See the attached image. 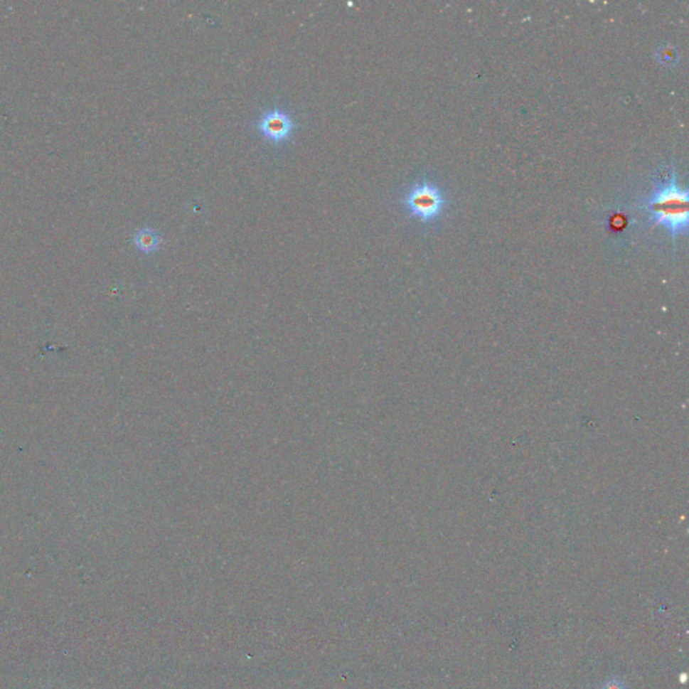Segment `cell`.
Listing matches in <instances>:
<instances>
[{"mask_svg": "<svg viewBox=\"0 0 689 689\" xmlns=\"http://www.w3.org/2000/svg\"><path fill=\"white\" fill-rule=\"evenodd\" d=\"M654 226H664L673 236H680L688 225V190L681 188L675 173L663 182L645 202Z\"/></svg>", "mask_w": 689, "mask_h": 689, "instance_id": "obj_1", "label": "cell"}, {"mask_svg": "<svg viewBox=\"0 0 689 689\" xmlns=\"http://www.w3.org/2000/svg\"><path fill=\"white\" fill-rule=\"evenodd\" d=\"M408 212L423 223L438 218L444 206V197L439 188L429 182L415 185L404 198Z\"/></svg>", "mask_w": 689, "mask_h": 689, "instance_id": "obj_2", "label": "cell"}, {"mask_svg": "<svg viewBox=\"0 0 689 689\" xmlns=\"http://www.w3.org/2000/svg\"><path fill=\"white\" fill-rule=\"evenodd\" d=\"M257 128L264 138L274 143H280L291 137L295 128V123L289 113L282 110H271L264 113L259 119Z\"/></svg>", "mask_w": 689, "mask_h": 689, "instance_id": "obj_3", "label": "cell"}, {"mask_svg": "<svg viewBox=\"0 0 689 689\" xmlns=\"http://www.w3.org/2000/svg\"><path fill=\"white\" fill-rule=\"evenodd\" d=\"M134 242L139 251L143 253H152L156 251L162 242L159 233L151 228L139 229L134 236Z\"/></svg>", "mask_w": 689, "mask_h": 689, "instance_id": "obj_4", "label": "cell"}, {"mask_svg": "<svg viewBox=\"0 0 689 689\" xmlns=\"http://www.w3.org/2000/svg\"><path fill=\"white\" fill-rule=\"evenodd\" d=\"M604 689H625V688H624V685H622L621 683H618V681H611V683H609V684H607V685L604 687Z\"/></svg>", "mask_w": 689, "mask_h": 689, "instance_id": "obj_5", "label": "cell"}]
</instances>
